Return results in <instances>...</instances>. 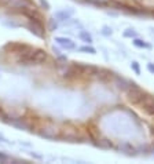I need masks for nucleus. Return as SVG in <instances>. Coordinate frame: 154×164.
Wrapping results in <instances>:
<instances>
[{
	"label": "nucleus",
	"mask_w": 154,
	"mask_h": 164,
	"mask_svg": "<svg viewBox=\"0 0 154 164\" xmlns=\"http://www.w3.org/2000/svg\"><path fill=\"white\" fill-rule=\"evenodd\" d=\"M134 44H135L136 47H146V48H149V47H150L149 44H146V43H145V41H142V40H138V39H136V40H134Z\"/></svg>",
	"instance_id": "2"
},
{
	"label": "nucleus",
	"mask_w": 154,
	"mask_h": 164,
	"mask_svg": "<svg viewBox=\"0 0 154 164\" xmlns=\"http://www.w3.org/2000/svg\"><path fill=\"white\" fill-rule=\"evenodd\" d=\"M132 68L135 69L136 73H139V66H138V62H132Z\"/></svg>",
	"instance_id": "3"
},
{
	"label": "nucleus",
	"mask_w": 154,
	"mask_h": 164,
	"mask_svg": "<svg viewBox=\"0 0 154 164\" xmlns=\"http://www.w3.org/2000/svg\"><path fill=\"white\" fill-rule=\"evenodd\" d=\"M151 135H153V139H154V127L151 128Z\"/></svg>",
	"instance_id": "6"
},
{
	"label": "nucleus",
	"mask_w": 154,
	"mask_h": 164,
	"mask_svg": "<svg viewBox=\"0 0 154 164\" xmlns=\"http://www.w3.org/2000/svg\"><path fill=\"white\" fill-rule=\"evenodd\" d=\"M10 48V53L15 57V61L19 65H40L47 59V54L43 50L34 48L19 43H10L6 46Z\"/></svg>",
	"instance_id": "1"
},
{
	"label": "nucleus",
	"mask_w": 154,
	"mask_h": 164,
	"mask_svg": "<svg viewBox=\"0 0 154 164\" xmlns=\"http://www.w3.org/2000/svg\"><path fill=\"white\" fill-rule=\"evenodd\" d=\"M149 69H150V71H154V66L153 65H149Z\"/></svg>",
	"instance_id": "5"
},
{
	"label": "nucleus",
	"mask_w": 154,
	"mask_h": 164,
	"mask_svg": "<svg viewBox=\"0 0 154 164\" xmlns=\"http://www.w3.org/2000/svg\"><path fill=\"white\" fill-rule=\"evenodd\" d=\"M124 36H135V32H131V29H129V32H125Z\"/></svg>",
	"instance_id": "4"
}]
</instances>
